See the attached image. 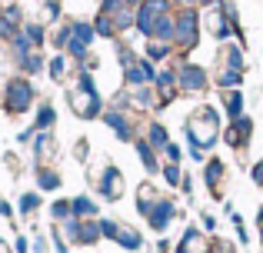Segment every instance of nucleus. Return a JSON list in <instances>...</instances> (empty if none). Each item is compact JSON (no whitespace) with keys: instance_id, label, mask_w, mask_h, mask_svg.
I'll list each match as a JSON object with an SVG mask.
<instances>
[{"instance_id":"4c0bfd02","label":"nucleus","mask_w":263,"mask_h":253,"mask_svg":"<svg viewBox=\"0 0 263 253\" xmlns=\"http://www.w3.org/2000/svg\"><path fill=\"white\" fill-rule=\"evenodd\" d=\"M17 33H20V27L13 24L10 17H4V10H0V40H7V44H10V40L17 37Z\"/></svg>"},{"instance_id":"412c9836","label":"nucleus","mask_w":263,"mask_h":253,"mask_svg":"<svg viewBox=\"0 0 263 253\" xmlns=\"http://www.w3.org/2000/svg\"><path fill=\"white\" fill-rule=\"evenodd\" d=\"M114 243H120L123 250L137 253V250H143V233H140V230H134L130 223L120 220V230H117V240H114Z\"/></svg>"},{"instance_id":"a18cd8bd","label":"nucleus","mask_w":263,"mask_h":253,"mask_svg":"<svg viewBox=\"0 0 263 253\" xmlns=\"http://www.w3.org/2000/svg\"><path fill=\"white\" fill-rule=\"evenodd\" d=\"M87 157H90V140H87V137H80V140L73 143V160L87 163Z\"/></svg>"},{"instance_id":"4be33fe9","label":"nucleus","mask_w":263,"mask_h":253,"mask_svg":"<svg viewBox=\"0 0 263 253\" xmlns=\"http://www.w3.org/2000/svg\"><path fill=\"white\" fill-rule=\"evenodd\" d=\"M243 107H247V100H243V90H223V113H227V120H240L243 117Z\"/></svg>"},{"instance_id":"72a5a7b5","label":"nucleus","mask_w":263,"mask_h":253,"mask_svg":"<svg viewBox=\"0 0 263 253\" xmlns=\"http://www.w3.org/2000/svg\"><path fill=\"white\" fill-rule=\"evenodd\" d=\"M160 177H163V183H167V187H180V183H183V167L167 160V163L160 167Z\"/></svg>"},{"instance_id":"7c9ffc66","label":"nucleus","mask_w":263,"mask_h":253,"mask_svg":"<svg viewBox=\"0 0 263 253\" xmlns=\"http://www.w3.org/2000/svg\"><path fill=\"white\" fill-rule=\"evenodd\" d=\"M33 127H37V130H53V127H57V107H53V104H40L37 117H33Z\"/></svg>"},{"instance_id":"39448f33","label":"nucleus","mask_w":263,"mask_h":253,"mask_svg":"<svg viewBox=\"0 0 263 253\" xmlns=\"http://www.w3.org/2000/svg\"><path fill=\"white\" fill-rule=\"evenodd\" d=\"M177 87L183 97H200V93L210 90V70L203 64H190V60H180L177 64Z\"/></svg>"},{"instance_id":"c9c22d12","label":"nucleus","mask_w":263,"mask_h":253,"mask_svg":"<svg viewBox=\"0 0 263 253\" xmlns=\"http://www.w3.org/2000/svg\"><path fill=\"white\" fill-rule=\"evenodd\" d=\"M93 30H97V37H103V40L117 37V27H114V20H110L107 13H97V17H93Z\"/></svg>"},{"instance_id":"423d86ee","label":"nucleus","mask_w":263,"mask_h":253,"mask_svg":"<svg viewBox=\"0 0 263 253\" xmlns=\"http://www.w3.org/2000/svg\"><path fill=\"white\" fill-rule=\"evenodd\" d=\"M103 124H107L110 130H114V137L117 140H123V143H134L137 140V117H134V110L130 107H107L103 110Z\"/></svg>"},{"instance_id":"9b49d317","label":"nucleus","mask_w":263,"mask_h":253,"mask_svg":"<svg viewBox=\"0 0 263 253\" xmlns=\"http://www.w3.org/2000/svg\"><path fill=\"white\" fill-rule=\"evenodd\" d=\"M250 137H253V120L247 117H240V120H230L223 130V140H227V147L230 150H237V153H243L247 147H250Z\"/></svg>"},{"instance_id":"603ef678","label":"nucleus","mask_w":263,"mask_h":253,"mask_svg":"<svg viewBox=\"0 0 263 253\" xmlns=\"http://www.w3.org/2000/svg\"><path fill=\"white\" fill-rule=\"evenodd\" d=\"M30 247H33V253H47V250H50V243H47V237H33Z\"/></svg>"},{"instance_id":"7ed1b4c3","label":"nucleus","mask_w":263,"mask_h":253,"mask_svg":"<svg viewBox=\"0 0 263 253\" xmlns=\"http://www.w3.org/2000/svg\"><path fill=\"white\" fill-rule=\"evenodd\" d=\"M177 17V33H174V47L180 53H190L197 50L200 44V33H203V13L197 7H183V10H174Z\"/></svg>"},{"instance_id":"052dcab7","label":"nucleus","mask_w":263,"mask_h":253,"mask_svg":"<svg viewBox=\"0 0 263 253\" xmlns=\"http://www.w3.org/2000/svg\"><path fill=\"white\" fill-rule=\"evenodd\" d=\"M257 227H260V243H263V223H257Z\"/></svg>"},{"instance_id":"6ab92c4d","label":"nucleus","mask_w":263,"mask_h":253,"mask_svg":"<svg viewBox=\"0 0 263 253\" xmlns=\"http://www.w3.org/2000/svg\"><path fill=\"white\" fill-rule=\"evenodd\" d=\"M73 64H77V60H70L67 53H53V57L47 60V73H50V80H53V84H64V80L70 77Z\"/></svg>"},{"instance_id":"20e7f679","label":"nucleus","mask_w":263,"mask_h":253,"mask_svg":"<svg viewBox=\"0 0 263 253\" xmlns=\"http://www.w3.org/2000/svg\"><path fill=\"white\" fill-rule=\"evenodd\" d=\"M33 100H37V90H33L30 77H10L4 87V110L10 113V117H24L27 110L33 107Z\"/></svg>"},{"instance_id":"393cba45","label":"nucleus","mask_w":263,"mask_h":253,"mask_svg":"<svg viewBox=\"0 0 263 253\" xmlns=\"http://www.w3.org/2000/svg\"><path fill=\"white\" fill-rule=\"evenodd\" d=\"M170 53H174V44H167V40H147V47H143V57L154 64H167Z\"/></svg>"},{"instance_id":"8fccbe9b","label":"nucleus","mask_w":263,"mask_h":253,"mask_svg":"<svg viewBox=\"0 0 263 253\" xmlns=\"http://www.w3.org/2000/svg\"><path fill=\"white\" fill-rule=\"evenodd\" d=\"M33 137H37V127H27V130H20V133H17V143H24V147H27V143H33Z\"/></svg>"},{"instance_id":"ea45409f","label":"nucleus","mask_w":263,"mask_h":253,"mask_svg":"<svg viewBox=\"0 0 263 253\" xmlns=\"http://www.w3.org/2000/svg\"><path fill=\"white\" fill-rule=\"evenodd\" d=\"M40 10H44V24H50V20L57 24L60 13H64V10H60V0H44V7H40Z\"/></svg>"},{"instance_id":"c85d7f7f","label":"nucleus","mask_w":263,"mask_h":253,"mask_svg":"<svg viewBox=\"0 0 263 253\" xmlns=\"http://www.w3.org/2000/svg\"><path fill=\"white\" fill-rule=\"evenodd\" d=\"M213 84H217L220 90H237V87H243V70H227V67H220Z\"/></svg>"},{"instance_id":"864d4df0","label":"nucleus","mask_w":263,"mask_h":253,"mask_svg":"<svg viewBox=\"0 0 263 253\" xmlns=\"http://www.w3.org/2000/svg\"><path fill=\"white\" fill-rule=\"evenodd\" d=\"M33 247L30 243H27V237H17V240H13V253H30Z\"/></svg>"},{"instance_id":"f03ea898","label":"nucleus","mask_w":263,"mask_h":253,"mask_svg":"<svg viewBox=\"0 0 263 253\" xmlns=\"http://www.w3.org/2000/svg\"><path fill=\"white\" fill-rule=\"evenodd\" d=\"M67 104H70L73 117L77 120H97L103 117V97L93 84V73L90 70H77L73 77V87L67 90Z\"/></svg>"},{"instance_id":"bf43d9fd","label":"nucleus","mask_w":263,"mask_h":253,"mask_svg":"<svg viewBox=\"0 0 263 253\" xmlns=\"http://www.w3.org/2000/svg\"><path fill=\"white\" fill-rule=\"evenodd\" d=\"M257 223H263V207H260V210H257Z\"/></svg>"},{"instance_id":"9d476101","label":"nucleus","mask_w":263,"mask_h":253,"mask_svg":"<svg viewBox=\"0 0 263 253\" xmlns=\"http://www.w3.org/2000/svg\"><path fill=\"white\" fill-rule=\"evenodd\" d=\"M157 80V64L147 57H137L134 64L123 67V84H127V90H134V87H147Z\"/></svg>"},{"instance_id":"c756f323","label":"nucleus","mask_w":263,"mask_h":253,"mask_svg":"<svg viewBox=\"0 0 263 253\" xmlns=\"http://www.w3.org/2000/svg\"><path fill=\"white\" fill-rule=\"evenodd\" d=\"M70 37H73V27H70V20H67V24H57V27H53L47 40L53 44V50H57V53H64L67 44H70Z\"/></svg>"},{"instance_id":"f704fd0d","label":"nucleus","mask_w":263,"mask_h":253,"mask_svg":"<svg viewBox=\"0 0 263 253\" xmlns=\"http://www.w3.org/2000/svg\"><path fill=\"white\" fill-rule=\"evenodd\" d=\"M73 217V200H53L50 203V220L53 223H64Z\"/></svg>"},{"instance_id":"13d9d810","label":"nucleus","mask_w":263,"mask_h":253,"mask_svg":"<svg viewBox=\"0 0 263 253\" xmlns=\"http://www.w3.org/2000/svg\"><path fill=\"white\" fill-rule=\"evenodd\" d=\"M174 253H197V250H190L186 243H177V247H174Z\"/></svg>"},{"instance_id":"4d7b16f0","label":"nucleus","mask_w":263,"mask_h":253,"mask_svg":"<svg viewBox=\"0 0 263 253\" xmlns=\"http://www.w3.org/2000/svg\"><path fill=\"white\" fill-rule=\"evenodd\" d=\"M157 253H170V240H157Z\"/></svg>"},{"instance_id":"de8ad7c7","label":"nucleus","mask_w":263,"mask_h":253,"mask_svg":"<svg viewBox=\"0 0 263 253\" xmlns=\"http://www.w3.org/2000/svg\"><path fill=\"white\" fill-rule=\"evenodd\" d=\"M50 240H53V250H57V253H73L70 243L64 240V233H60V227H53V237H50Z\"/></svg>"},{"instance_id":"aec40b11","label":"nucleus","mask_w":263,"mask_h":253,"mask_svg":"<svg viewBox=\"0 0 263 253\" xmlns=\"http://www.w3.org/2000/svg\"><path fill=\"white\" fill-rule=\"evenodd\" d=\"M70 200H73V217H77V220H97V217H100V203L90 193H77V197H70Z\"/></svg>"},{"instance_id":"3c124183","label":"nucleus","mask_w":263,"mask_h":253,"mask_svg":"<svg viewBox=\"0 0 263 253\" xmlns=\"http://www.w3.org/2000/svg\"><path fill=\"white\" fill-rule=\"evenodd\" d=\"M250 177H253V183H257V187H263V160H257L250 167Z\"/></svg>"},{"instance_id":"680f3d73","label":"nucleus","mask_w":263,"mask_h":253,"mask_svg":"<svg viewBox=\"0 0 263 253\" xmlns=\"http://www.w3.org/2000/svg\"><path fill=\"white\" fill-rule=\"evenodd\" d=\"M0 107H4V93H0Z\"/></svg>"},{"instance_id":"4468645a","label":"nucleus","mask_w":263,"mask_h":253,"mask_svg":"<svg viewBox=\"0 0 263 253\" xmlns=\"http://www.w3.org/2000/svg\"><path fill=\"white\" fill-rule=\"evenodd\" d=\"M33 163H53L57 160V137H53V130H37V137H33Z\"/></svg>"},{"instance_id":"f257e3e1","label":"nucleus","mask_w":263,"mask_h":253,"mask_svg":"<svg viewBox=\"0 0 263 253\" xmlns=\"http://www.w3.org/2000/svg\"><path fill=\"white\" fill-rule=\"evenodd\" d=\"M183 133H186V147H200V150H213L220 133V110L210 104L197 107L190 117L183 120Z\"/></svg>"},{"instance_id":"a19ab883","label":"nucleus","mask_w":263,"mask_h":253,"mask_svg":"<svg viewBox=\"0 0 263 253\" xmlns=\"http://www.w3.org/2000/svg\"><path fill=\"white\" fill-rule=\"evenodd\" d=\"M230 223H233V230H237L240 247H247V243H250V233H247V227H243V217H240V213H230Z\"/></svg>"},{"instance_id":"1a4fd4ad","label":"nucleus","mask_w":263,"mask_h":253,"mask_svg":"<svg viewBox=\"0 0 263 253\" xmlns=\"http://www.w3.org/2000/svg\"><path fill=\"white\" fill-rule=\"evenodd\" d=\"M203 30L210 33L217 44H227V40L233 37V20L227 17L223 4H220V7H206V13H203Z\"/></svg>"},{"instance_id":"0eeeda50","label":"nucleus","mask_w":263,"mask_h":253,"mask_svg":"<svg viewBox=\"0 0 263 253\" xmlns=\"http://www.w3.org/2000/svg\"><path fill=\"white\" fill-rule=\"evenodd\" d=\"M174 10H177L174 0H143V4L137 7V27H134V30L140 33V37L150 40V33H154L157 20L167 17V13H174Z\"/></svg>"},{"instance_id":"a211bd4d","label":"nucleus","mask_w":263,"mask_h":253,"mask_svg":"<svg viewBox=\"0 0 263 253\" xmlns=\"http://www.w3.org/2000/svg\"><path fill=\"white\" fill-rule=\"evenodd\" d=\"M217 64L227 70H243V44H223L217 50Z\"/></svg>"},{"instance_id":"5fc2aeb1","label":"nucleus","mask_w":263,"mask_h":253,"mask_svg":"<svg viewBox=\"0 0 263 253\" xmlns=\"http://www.w3.org/2000/svg\"><path fill=\"white\" fill-rule=\"evenodd\" d=\"M180 190L186 193V200L193 197V177H190V173H183V183H180Z\"/></svg>"},{"instance_id":"473e14b6","label":"nucleus","mask_w":263,"mask_h":253,"mask_svg":"<svg viewBox=\"0 0 263 253\" xmlns=\"http://www.w3.org/2000/svg\"><path fill=\"white\" fill-rule=\"evenodd\" d=\"M17 67H20V70H24V77H37V73H40V70H47V60H44V57H40V53H37V50H33V53H27V57H24V60H20V64H17Z\"/></svg>"},{"instance_id":"2eb2a0df","label":"nucleus","mask_w":263,"mask_h":253,"mask_svg":"<svg viewBox=\"0 0 263 253\" xmlns=\"http://www.w3.org/2000/svg\"><path fill=\"white\" fill-rule=\"evenodd\" d=\"M33 177H37V190H40V193H57V190L64 187V177H60L57 170L50 167V163H40V167H33Z\"/></svg>"},{"instance_id":"f8f14e48","label":"nucleus","mask_w":263,"mask_h":253,"mask_svg":"<svg viewBox=\"0 0 263 253\" xmlns=\"http://www.w3.org/2000/svg\"><path fill=\"white\" fill-rule=\"evenodd\" d=\"M177 217H180L177 203L170 200V197H160V200H157V207L150 210L147 223H150V230H154V233H167V230H170V223H174Z\"/></svg>"},{"instance_id":"09e8293b","label":"nucleus","mask_w":263,"mask_h":253,"mask_svg":"<svg viewBox=\"0 0 263 253\" xmlns=\"http://www.w3.org/2000/svg\"><path fill=\"white\" fill-rule=\"evenodd\" d=\"M200 227H203V233H217V217L213 213H200Z\"/></svg>"},{"instance_id":"a878e982","label":"nucleus","mask_w":263,"mask_h":253,"mask_svg":"<svg viewBox=\"0 0 263 253\" xmlns=\"http://www.w3.org/2000/svg\"><path fill=\"white\" fill-rule=\"evenodd\" d=\"M147 140H150V147H154V150H160V153H163L167 143H170V130L163 127L160 120H150V124H147Z\"/></svg>"},{"instance_id":"58836bf2","label":"nucleus","mask_w":263,"mask_h":253,"mask_svg":"<svg viewBox=\"0 0 263 253\" xmlns=\"http://www.w3.org/2000/svg\"><path fill=\"white\" fill-rule=\"evenodd\" d=\"M143 0H100V13H114L120 7H140Z\"/></svg>"},{"instance_id":"f3484780","label":"nucleus","mask_w":263,"mask_h":253,"mask_svg":"<svg viewBox=\"0 0 263 253\" xmlns=\"http://www.w3.org/2000/svg\"><path fill=\"white\" fill-rule=\"evenodd\" d=\"M157 200H160V190H157L150 180H143L140 187H137V213H140L143 220H147V217H150V210L157 207Z\"/></svg>"},{"instance_id":"49530a36","label":"nucleus","mask_w":263,"mask_h":253,"mask_svg":"<svg viewBox=\"0 0 263 253\" xmlns=\"http://www.w3.org/2000/svg\"><path fill=\"white\" fill-rule=\"evenodd\" d=\"M163 157H167L170 163H180V160H183V147L170 140V143H167V150H163Z\"/></svg>"},{"instance_id":"2f4dec72","label":"nucleus","mask_w":263,"mask_h":253,"mask_svg":"<svg viewBox=\"0 0 263 253\" xmlns=\"http://www.w3.org/2000/svg\"><path fill=\"white\" fill-rule=\"evenodd\" d=\"M70 27H73V40H80L84 47H93L97 30H93V24H90V20H70Z\"/></svg>"},{"instance_id":"5701e85b","label":"nucleus","mask_w":263,"mask_h":253,"mask_svg":"<svg viewBox=\"0 0 263 253\" xmlns=\"http://www.w3.org/2000/svg\"><path fill=\"white\" fill-rule=\"evenodd\" d=\"M130 107H140V110H154L157 107V87L147 84V87H134L130 90Z\"/></svg>"},{"instance_id":"bb28decb","label":"nucleus","mask_w":263,"mask_h":253,"mask_svg":"<svg viewBox=\"0 0 263 253\" xmlns=\"http://www.w3.org/2000/svg\"><path fill=\"white\" fill-rule=\"evenodd\" d=\"M40 207H44V197H40V190H27V193H20V200H17V213H20V217H33Z\"/></svg>"},{"instance_id":"ddd939ff","label":"nucleus","mask_w":263,"mask_h":253,"mask_svg":"<svg viewBox=\"0 0 263 253\" xmlns=\"http://www.w3.org/2000/svg\"><path fill=\"white\" fill-rule=\"evenodd\" d=\"M223 177H227V163L220 160V157H206V163H203V183H206V190H210V197L213 200H223Z\"/></svg>"},{"instance_id":"c03bdc74","label":"nucleus","mask_w":263,"mask_h":253,"mask_svg":"<svg viewBox=\"0 0 263 253\" xmlns=\"http://www.w3.org/2000/svg\"><path fill=\"white\" fill-rule=\"evenodd\" d=\"M206 253H237V247H233L230 240H220V237H213V240L206 243Z\"/></svg>"},{"instance_id":"37998d69","label":"nucleus","mask_w":263,"mask_h":253,"mask_svg":"<svg viewBox=\"0 0 263 253\" xmlns=\"http://www.w3.org/2000/svg\"><path fill=\"white\" fill-rule=\"evenodd\" d=\"M100 230H103V240H117L120 220H114V217H103V220H100Z\"/></svg>"},{"instance_id":"dca6fc26","label":"nucleus","mask_w":263,"mask_h":253,"mask_svg":"<svg viewBox=\"0 0 263 253\" xmlns=\"http://www.w3.org/2000/svg\"><path fill=\"white\" fill-rule=\"evenodd\" d=\"M134 150H137V157H140L143 170H147L150 177H154V173H160V150H154V147H150V140H147V137H137V140H134Z\"/></svg>"},{"instance_id":"cd10ccee","label":"nucleus","mask_w":263,"mask_h":253,"mask_svg":"<svg viewBox=\"0 0 263 253\" xmlns=\"http://www.w3.org/2000/svg\"><path fill=\"white\" fill-rule=\"evenodd\" d=\"M20 30H24V37L30 40L33 50H40V47L47 44V37H50V33H47V24H40V20H30V24H24Z\"/></svg>"},{"instance_id":"79ce46f5","label":"nucleus","mask_w":263,"mask_h":253,"mask_svg":"<svg viewBox=\"0 0 263 253\" xmlns=\"http://www.w3.org/2000/svg\"><path fill=\"white\" fill-rule=\"evenodd\" d=\"M0 10H4V17H10L17 27L27 24V20H24V7H20V4H7V7H0Z\"/></svg>"},{"instance_id":"b1692460","label":"nucleus","mask_w":263,"mask_h":253,"mask_svg":"<svg viewBox=\"0 0 263 253\" xmlns=\"http://www.w3.org/2000/svg\"><path fill=\"white\" fill-rule=\"evenodd\" d=\"M103 240L100 220H80V233H77V247H93Z\"/></svg>"},{"instance_id":"6e6552de","label":"nucleus","mask_w":263,"mask_h":253,"mask_svg":"<svg viewBox=\"0 0 263 253\" xmlns=\"http://www.w3.org/2000/svg\"><path fill=\"white\" fill-rule=\"evenodd\" d=\"M93 183H97V193H100L107 203L123 200V193H127V180H123V173H120L117 163H103L100 177H93Z\"/></svg>"},{"instance_id":"6e6d98bb","label":"nucleus","mask_w":263,"mask_h":253,"mask_svg":"<svg viewBox=\"0 0 263 253\" xmlns=\"http://www.w3.org/2000/svg\"><path fill=\"white\" fill-rule=\"evenodd\" d=\"M0 217H4V220H13V207L4 200V197H0Z\"/></svg>"},{"instance_id":"e433bc0d","label":"nucleus","mask_w":263,"mask_h":253,"mask_svg":"<svg viewBox=\"0 0 263 253\" xmlns=\"http://www.w3.org/2000/svg\"><path fill=\"white\" fill-rule=\"evenodd\" d=\"M180 243H186L190 250H200L203 247V227H186L183 237H180Z\"/></svg>"}]
</instances>
